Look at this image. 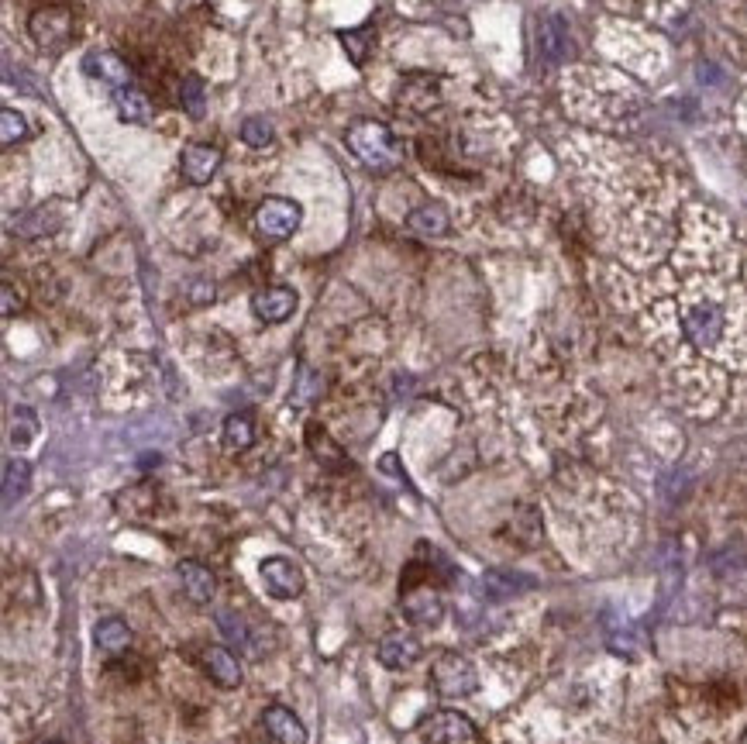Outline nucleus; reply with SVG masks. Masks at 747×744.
Segmentation results:
<instances>
[{
    "label": "nucleus",
    "instance_id": "1",
    "mask_svg": "<svg viewBox=\"0 0 747 744\" xmlns=\"http://www.w3.org/2000/svg\"><path fill=\"white\" fill-rule=\"evenodd\" d=\"M348 149L355 152V159H362V166L376 169V173H389L400 162V145L379 121H362L348 128Z\"/></svg>",
    "mask_w": 747,
    "mask_h": 744
},
{
    "label": "nucleus",
    "instance_id": "2",
    "mask_svg": "<svg viewBox=\"0 0 747 744\" xmlns=\"http://www.w3.org/2000/svg\"><path fill=\"white\" fill-rule=\"evenodd\" d=\"M28 31L35 38L38 49L45 52H62L76 35V11L66 4H49V7H38L28 21Z\"/></svg>",
    "mask_w": 747,
    "mask_h": 744
},
{
    "label": "nucleus",
    "instance_id": "3",
    "mask_svg": "<svg viewBox=\"0 0 747 744\" xmlns=\"http://www.w3.org/2000/svg\"><path fill=\"white\" fill-rule=\"evenodd\" d=\"M431 686H434V693L445 696V700H462V696H472L479 689V672L465 655L445 651V655L431 665Z\"/></svg>",
    "mask_w": 747,
    "mask_h": 744
},
{
    "label": "nucleus",
    "instance_id": "4",
    "mask_svg": "<svg viewBox=\"0 0 747 744\" xmlns=\"http://www.w3.org/2000/svg\"><path fill=\"white\" fill-rule=\"evenodd\" d=\"M400 600H403V614L414 627H438L441 617H445V600L427 579H414V572L407 569L400 583Z\"/></svg>",
    "mask_w": 747,
    "mask_h": 744
},
{
    "label": "nucleus",
    "instance_id": "5",
    "mask_svg": "<svg viewBox=\"0 0 747 744\" xmlns=\"http://www.w3.org/2000/svg\"><path fill=\"white\" fill-rule=\"evenodd\" d=\"M303 221V207L290 197H266L255 207V231L266 242H286Z\"/></svg>",
    "mask_w": 747,
    "mask_h": 744
},
{
    "label": "nucleus",
    "instance_id": "6",
    "mask_svg": "<svg viewBox=\"0 0 747 744\" xmlns=\"http://www.w3.org/2000/svg\"><path fill=\"white\" fill-rule=\"evenodd\" d=\"M420 744H479V731L465 713L458 710H434L417 727Z\"/></svg>",
    "mask_w": 747,
    "mask_h": 744
},
{
    "label": "nucleus",
    "instance_id": "7",
    "mask_svg": "<svg viewBox=\"0 0 747 744\" xmlns=\"http://www.w3.org/2000/svg\"><path fill=\"white\" fill-rule=\"evenodd\" d=\"M259 576H262V586H266V593L272 600H297L303 593V572L297 562H290V558L283 555H272L266 562L259 565Z\"/></svg>",
    "mask_w": 747,
    "mask_h": 744
},
{
    "label": "nucleus",
    "instance_id": "8",
    "mask_svg": "<svg viewBox=\"0 0 747 744\" xmlns=\"http://www.w3.org/2000/svg\"><path fill=\"white\" fill-rule=\"evenodd\" d=\"M723 310L717 304H696L686 310V335L696 348H717L723 338Z\"/></svg>",
    "mask_w": 747,
    "mask_h": 744
},
{
    "label": "nucleus",
    "instance_id": "9",
    "mask_svg": "<svg viewBox=\"0 0 747 744\" xmlns=\"http://www.w3.org/2000/svg\"><path fill=\"white\" fill-rule=\"evenodd\" d=\"M300 297L293 286H266L252 297V314L259 317L262 324H283L293 317Z\"/></svg>",
    "mask_w": 747,
    "mask_h": 744
},
{
    "label": "nucleus",
    "instance_id": "10",
    "mask_svg": "<svg viewBox=\"0 0 747 744\" xmlns=\"http://www.w3.org/2000/svg\"><path fill=\"white\" fill-rule=\"evenodd\" d=\"M262 727L276 744H307V727L303 720L283 703H272V707L262 710Z\"/></svg>",
    "mask_w": 747,
    "mask_h": 744
},
{
    "label": "nucleus",
    "instance_id": "11",
    "mask_svg": "<svg viewBox=\"0 0 747 744\" xmlns=\"http://www.w3.org/2000/svg\"><path fill=\"white\" fill-rule=\"evenodd\" d=\"M420 655H424V645H420L414 634H386L376 648V658L393 672H403V669H410V665H417Z\"/></svg>",
    "mask_w": 747,
    "mask_h": 744
},
{
    "label": "nucleus",
    "instance_id": "12",
    "mask_svg": "<svg viewBox=\"0 0 747 744\" xmlns=\"http://www.w3.org/2000/svg\"><path fill=\"white\" fill-rule=\"evenodd\" d=\"M183 180L193 186H204L214 180V173L221 169V152L214 145H186L183 149Z\"/></svg>",
    "mask_w": 747,
    "mask_h": 744
},
{
    "label": "nucleus",
    "instance_id": "13",
    "mask_svg": "<svg viewBox=\"0 0 747 744\" xmlns=\"http://www.w3.org/2000/svg\"><path fill=\"white\" fill-rule=\"evenodd\" d=\"M204 669H207L210 682L221 689H238L241 679H245L241 676V662L224 645H210L204 651Z\"/></svg>",
    "mask_w": 747,
    "mask_h": 744
},
{
    "label": "nucleus",
    "instance_id": "14",
    "mask_svg": "<svg viewBox=\"0 0 747 744\" xmlns=\"http://www.w3.org/2000/svg\"><path fill=\"white\" fill-rule=\"evenodd\" d=\"M176 576L183 583V593L190 603H210L217 593V576L200 562H180L176 565Z\"/></svg>",
    "mask_w": 747,
    "mask_h": 744
},
{
    "label": "nucleus",
    "instance_id": "15",
    "mask_svg": "<svg viewBox=\"0 0 747 744\" xmlns=\"http://www.w3.org/2000/svg\"><path fill=\"white\" fill-rule=\"evenodd\" d=\"M83 69H87V76H93V80L111 83L114 90L131 87L128 62H124L121 56H114V52H90V56L83 59Z\"/></svg>",
    "mask_w": 747,
    "mask_h": 744
},
{
    "label": "nucleus",
    "instance_id": "16",
    "mask_svg": "<svg viewBox=\"0 0 747 744\" xmlns=\"http://www.w3.org/2000/svg\"><path fill=\"white\" fill-rule=\"evenodd\" d=\"M538 49L548 62H562L572 56V31L562 18H544L538 25Z\"/></svg>",
    "mask_w": 747,
    "mask_h": 744
},
{
    "label": "nucleus",
    "instance_id": "17",
    "mask_svg": "<svg viewBox=\"0 0 747 744\" xmlns=\"http://www.w3.org/2000/svg\"><path fill=\"white\" fill-rule=\"evenodd\" d=\"M114 111L124 124H149L152 121V100L135 87L114 90Z\"/></svg>",
    "mask_w": 747,
    "mask_h": 744
},
{
    "label": "nucleus",
    "instance_id": "18",
    "mask_svg": "<svg viewBox=\"0 0 747 744\" xmlns=\"http://www.w3.org/2000/svg\"><path fill=\"white\" fill-rule=\"evenodd\" d=\"M534 586L531 576H520V572H486L482 579V593L489 600H510V596H520Z\"/></svg>",
    "mask_w": 747,
    "mask_h": 744
},
{
    "label": "nucleus",
    "instance_id": "19",
    "mask_svg": "<svg viewBox=\"0 0 747 744\" xmlns=\"http://www.w3.org/2000/svg\"><path fill=\"white\" fill-rule=\"evenodd\" d=\"M407 228L417 231V235H424V238H438L448 231V211L441 204H420L410 211Z\"/></svg>",
    "mask_w": 747,
    "mask_h": 744
},
{
    "label": "nucleus",
    "instance_id": "20",
    "mask_svg": "<svg viewBox=\"0 0 747 744\" xmlns=\"http://www.w3.org/2000/svg\"><path fill=\"white\" fill-rule=\"evenodd\" d=\"M93 641H97V648L107 651V655H118V651L131 645V627L124 624L121 617H104L93 627Z\"/></svg>",
    "mask_w": 747,
    "mask_h": 744
},
{
    "label": "nucleus",
    "instance_id": "21",
    "mask_svg": "<svg viewBox=\"0 0 747 744\" xmlns=\"http://www.w3.org/2000/svg\"><path fill=\"white\" fill-rule=\"evenodd\" d=\"M255 445V421L252 414H231L224 421V448L228 452H245Z\"/></svg>",
    "mask_w": 747,
    "mask_h": 744
},
{
    "label": "nucleus",
    "instance_id": "22",
    "mask_svg": "<svg viewBox=\"0 0 747 744\" xmlns=\"http://www.w3.org/2000/svg\"><path fill=\"white\" fill-rule=\"evenodd\" d=\"M31 483V465L25 459H11L4 465V503H14L18 496L28 493Z\"/></svg>",
    "mask_w": 747,
    "mask_h": 744
},
{
    "label": "nucleus",
    "instance_id": "23",
    "mask_svg": "<svg viewBox=\"0 0 747 744\" xmlns=\"http://www.w3.org/2000/svg\"><path fill=\"white\" fill-rule=\"evenodd\" d=\"M180 104L190 118H204L207 114V93H204V80L200 76H183L180 83Z\"/></svg>",
    "mask_w": 747,
    "mask_h": 744
},
{
    "label": "nucleus",
    "instance_id": "24",
    "mask_svg": "<svg viewBox=\"0 0 747 744\" xmlns=\"http://www.w3.org/2000/svg\"><path fill=\"white\" fill-rule=\"evenodd\" d=\"M272 138H276V128L262 114H252V118H245V124H241V142L248 149H266V145H272Z\"/></svg>",
    "mask_w": 747,
    "mask_h": 744
},
{
    "label": "nucleus",
    "instance_id": "25",
    "mask_svg": "<svg viewBox=\"0 0 747 744\" xmlns=\"http://www.w3.org/2000/svg\"><path fill=\"white\" fill-rule=\"evenodd\" d=\"M369 42H376V28L372 25L355 28V31H341V45H345L348 59H352L355 66H362L365 56H369Z\"/></svg>",
    "mask_w": 747,
    "mask_h": 744
},
{
    "label": "nucleus",
    "instance_id": "26",
    "mask_svg": "<svg viewBox=\"0 0 747 744\" xmlns=\"http://www.w3.org/2000/svg\"><path fill=\"white\" fill-rule=\"evenodd\" d=\"M28 138V118L21 111H14V107H4L0 111V142L11 149V145L25 142Z\"/></svg>",
    "mask_w": 747,
    "mask_h": 744
},
{
    "label": "nucleus",
    "instance_id": "27",
    "mask_svg": "<svg viewBox=\"0 0 747 744\" xmlns=\"http://www.w3.org/2000/svg\"><path fill=\"white\" fill-rule=\"evenodd\" d=\"M307 441H310V452H314L321 462H328V465L345 462V459H341V452H338V445L328 438V431L317 428V424H310V428H307Z\"/></svg>",
    "mask_w": 747,
    "mask_h": 744
},
{
    "label": "nucleus",
    "instance_id": "28",
    "mask_svg": "<svg viewBox=\"0 0 747 744\" xmlns=\"http://www.w3.org/2000/svg\"><path fill=\"white\" fill-rule=\"evenodd\" d=\"M21 235H28V238H38V235H52V231H59V217L52 214V211H45V207H38V211H31L28 214V221L21 224Z\"/></svg>",
    "mask_w": 747,
    "mask_h": 744
},
{
    "label": "nucleus",
    "instance_id": "29",
    "mask_svg": "<svg viewBox=\"0 0 747 744\" xmlns=\"http://www.w3.org/2000/svg\"><path fill=\"white\" fill-rule=\"evenodd\" d=\"M14 417H18V421H21V428H18V424H14V428H11V441H14V445H18V448H25L28 441L38 434V421H35V414H31V410H25V407H21Z\"/></svg>",
    "mask_w": 747,
    "mask_h": 744
},
{
    "label": "nucleus",
    "instance_id": "30",
    "mask_svg": "<svg viewBox=\"0 0 747 744\" xmlns=\"http://www.w3.org/2000/svg\"><path fill=\"white\" fill-rule=\"evenodd\" d=\"M217 627H221L231 641H241V645L248 641V627H245V620L235 617V610H221V614H217Z\"/></svg>",
    "mask_w": 747,
    "mask_h": 744
},
{
    "label": "nucleus",
    "instance_id": "31",
    "mask_svg": "<svg viewBox=\"0 0 747 744\" xmlns=\"http://www.w3.org/2000/svg\"><path fill=\"white\" fill-rule=\"evenodd\" d=\"M0 297H4V300H0V314H4V317H11L14 310H21V293L14 290L7 279H4V286H0Z\"/></svg>",
    "mask_w": 747,
    "mask_h": 744
},
{
    "label": "nucleus",
    "instance_id": "32",
    "mask_svg": "<svg viewBox=\"0 0 747 744\" xmlns=\"http://www.w3.org/2000/svg\"><path fill=\"white\" fill-rule=\"evenodd\" d=\"M45 744H62V741H45Z\"/></svg>",
    "mask_w": 747,
    "mask_h": 744
}]
</instances>
